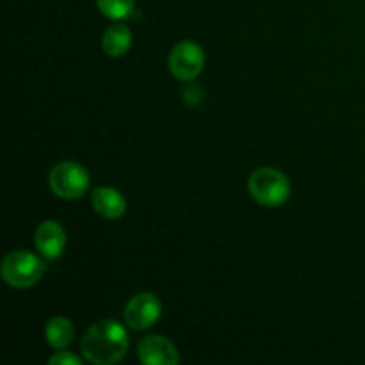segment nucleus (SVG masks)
Listing matches in <instances>:
<instances>
[{"instance_id":"13","label":"nucleus","mask_w":365,"mask_h":365,"mask_svg":"<svg viewBox=\"0 0 365 365\" xmlns=\"http://www.w3.org/2000/svg\"><path fill=\"white\" fill-rule=\"evenodd\" d=\"M82 360L78 359L77 355L70 351H64V349H59V353L52 356L48 360V365H81Z\"/></svg>"},{"instance_id":"6","label":"nucleus","mask_w":365,"mask_h":365,"mask_svg":"<svg viewBox=\"0 0 365 365\" xmlns=\"http://www.w3.org/2000/svg\"><path fill=\"white\" fill-rule=\"evenodd\" d=\"M163 314V303L152 292H139L128 299L123 310V321L128 328L143 331L152 328Z\"/></svg>"},{"instance_id":"9","label":"nucleus","mask_w":365,"mask_h":365,"mask_svg":"<svg viewBox=\"0 0 365 365\" xmlns=\"http://www.w3.org/2000/svg\"><path fill=\"white\" fill-rule=\"evenodd\" d=\"M91 205L95 212L106 220H120L127 212V200L114 187L95 189L91 195Z\"/></svg>"},{"instance_id":"8","label":"nucleus","mask_w":365,"mask_h":365,"mask_svg":"<svg viewBox=\"0 0 365 365\" xmlns=\"http://www.w3.org/2000/svg\"><path fill=\"white\" fill-rule=\"evenodd\" d=\"M34 245L39 255L46 260H56L66 250V232L57 221H43L34 234Z\"/></svg>"},{"instance_id":"10","label":"nucleus","mask_w":365,"mask_h":365,"mask_svg":"<svg viewBox=\"0 0 365 365\" xmlns=\"http://www.w3.org/2000/svg\"><path fill=\"white\" fill-rule=\"evenodd\" d=\"M132 46V31L125 24H113L102 38V48L109 57H123Z\"/></svg>"},{"instance_id":"12","label":"nucleus","mask_w":365,"mask_h":365,"mask_svg":"<svg viewBox=\"0 0 365 365\" xmlns=\"http://www.w3.org/2000/svg\"><path fill=\"white\" fill-rule=\"evenodd\" d=\"M100 13L109 20H125L134 13V0H96Z\"/></svg>"},{"instance_id":"5","label":"nucleus","mask_w":365,"mask_h":365,"mask_svg":"<svg viewBox=\"0 0 365 365\" xmlns=\"http://www.w3.org/2000/svg\"><path fill=\"white\" fill-rule=\"evenodd\" d=\"M205 66L203 48L195 41H180L171 48L168 68L177 81L191 82L198 77Z\"/></svg>"},{"instance_id":"4","label":"nucleus","mask_w":365,"mask_h":365,"mask_svg":"<svg viewBox=\"0 0 365 365\" xmlns=\"http://www.w3.org/2000/svg\"><path fill=\"white\" fill-rule=\"evenodd\" d=\"M89 173L84 166L73 160L56 164L48 175V185L57 198L78 200L88 192Z\"/></svg>"},{"instance_id":"11","label":"nucleus","mask_w":365,"mask_h":365,"mask_svg":"<svg viewBox=\"0 0 365 365\" xmlns=\"http://www.w3.org/2000/svg\"><path fill=\"white\" fill-rule=\"evenodd\" d=\"M75 330L73 324L68 317L64 316H56L45 324V339L48 342L50 348L53 349H66L68 346L73 342Z\"/></svg>"},{"instance_id":"2","label":"nucleus","mask_w":365,"mask_h":365,"mask_svg":"<svg viewBox=\"0 0 365 365\" xmlns=\"http://www.w3.org/2000/svg\"><path fill=\"white\" fill-rule=\"evenodd\" d=\"M45 257L27 250H16L4 257L0 274L2 280L13 289H29L38 284L46 273Z\"/></svg>"},{"instance_id":"3","label":"nucleus","mask_w":365,"mask_h":365,"mask_svg":"<svg viewBox=\"0 0 365 365\" xmlns=\"http://www.w3.org/2000/svg\"><path fill=\"white\" fill-rule=\"evenodd\" d=\"M250 196L262 207H280L291 196L287 175L277 168H259L248 178Z\"/></svg>"},{"instance_id":"1","label":"nucleus","mask_w":365,"mask_h":365,"mask_svg":"<svg viewBox=\"0 0 365 365\" xmlns=\"http://www.w3.org/2000/svg\"><path fill=\"white\" fill-rule=\"evenodd\" d=\"M82 355L95 365L121 362L128 349L127 328L113 319H103L86 330L81 341Z\"/></svg>"},{"instance_id":"7","label":"nucleus","mask_w":365,"mask_h":365,"mask_svg":"<svg viewBox=\"0 0 365 365\" xmlns=\"http://www.w3.org/2000/svg\"><path fill=\"white\" fill-rule=\"evenodd\" d=\"M138 359L146 365H177L180 362L177 346L163 335H148L138 344Z\"/></svg>"}]
</instances>
